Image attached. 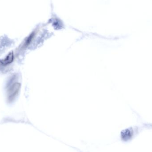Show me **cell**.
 I'll return each instance as SVG.
<instances>
[{"label":"cell","instance_id":"1","mask_svg":"<svg viewBox=\"0 0 152 152\" xmlns=\"http://www.w3.org/2000/svg\"><path fill=\"white\" fill-rule=\"evenodd\" d=\"M20 88V84L15 82L10 85L7 91L8 99L9 101H12L17 96Z\"/></svg>","mask_w":152,"mask_h":152},{"label":"cell","instance_id":"2","mask_svg":"<svg viewBox=\"0 0 152 152\" xmlns=\"http://www.w3.org/2000/svg\"><path fill=\"white\" fill-rule=\"evenodd\" d=\"M14 55L13 52H10L3 59L0 60V63L3 66H6L10 65L14 60Z\"/></svg>","mask_w":152,"mask_h":152}]
</instances>
